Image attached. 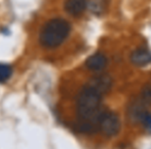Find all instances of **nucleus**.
Instances as JSON below:
<instances>
[{
	"label": "nucleus",
	"mask_w": 151,
	"mask_h": 149,
	"mask_svg": "<svg viewBox=\"0 0 151 149\" xmlns=\"http://www.w3.org/2000/svg\"><path fill=\"white\" fill-rule=\"evenodd\" d=\"M131 61L137 66H145L151 63V52L144 48L137 49L132 53Z\"/></svg>",
	"instance_id": "423d86ee"
},
{
	"label": "nucleus",
	"mask_w": 151,
	"mask_h": 149,
	"mask_svg": "<svg viewBox=\"0 0 151 149\" xmlns=\"http://www.w3.org/2000/svg\"><path fill=\"white\" fill-rule=\"evenodd\" d=\"M88 5V0H66L65 9L69 15L74 17L80 16Z\"/></svg>",
	"instance_id": "0eeeda50"
},
{
	"label": "nucleus",
	"mask_w": 151,
	"mask_h": 149,
	"mask_svg": "<svg viewBox=\"0 0 151 149\" xmlns=\"http://www.w3.org/2000/svg\"><path fill=\"white\" fill-rule=\"evenodd\" d=\"M107 65V57L103 53H96L88 57L86 61V66L90 71L99 72L104 69Z\"/></svg>",
	"instance_id": "39448f33"
},
{
	"label": "nucleus",
	"mask_w": 151,
	"mask_h": 149,
	"mask_svg": "<svg viewBox=\"0 0 151 149\" xmlns=\"http://www.w3.org/2000/svg\"><path fill=\"white\" fill-rule=\"evenodd\" d=\"M90 7L91 12H96V14H100L106 7V2L105 0H91L90 3Z\"/></svg>",
	"instance_id": "9d476101"
},
{
	"label": "nucleus",
	"mask_w": 151,
	"mask_h": 149,
	"mask_svg": "<svg viewBox=\"0 0 151 149\" xmlns=\"http://www.w3.org/2000/svg\"><path fill=\"white\" fill-rule=\"evenodd\" d=\"M71 30V26L61 18L52 19L45 23L39 35V42L44 48H57L64 42Z\"/></svg>",
	"instance_id": "f03ea898"
},
{
	"label": "nucleus",
	"mask_w": 151,
	"mask_h": 149,
	"mask_svg": "<svg viewBox=\"0 0 151 149\" xmlns=\"http://www.w3.org/2000/svg\"><path fill=\"white\" fill-rule=\"evenodd\" d=\"M142 99L144 103L151 105V84L146 85L142 90Z\"/></svg>",
	"instance_id": "f8f14e48"
},
{
	"label": "nucleus",
	"mask_w": 151,
	"mask_h": 149,
	"mask_svg": "<svg viewBox=\"0 0 151 149\" xmlns=\"http://www.w3.org/2000/svg\"><path fill=\"white\" fill-rule=\"evenodd\" d=\"M101 97L102 94L88 84L79 91L76 99V110L79 120L88 121L97 126L99 125L104 112L101 110Z\"/></svg>",
	"instance_id": "f257e3e1"
},
{
	"label": "nucleus",
	"mask_w": 151,
	"mask_h": 149,
	"mask_svg": "<svg viewBox=\"0 0 151 149\" xmlns=\"http://www.w3.org/2000/svg\"><path fill=\"white\" fill-rule=\"evenodd\" d=\"M12 69L10 65L0 63V83H4L12 77Z\"/></svg>",
	"instance_id": "1a4fd4ad"
},
{
	"label": "nucleus",
	"mask_w": 151,
	"mask_h": 149,
	"mask_svg": "<svg viewBox=\"0 0 151 149\" xmlns=\"http://www.w3.org/2000/svg\"><path fill=\"white\" fill-rule=\"evenodd\" d=\"M90 86L98 91L100 94H105L111 89L112 87V78L108 74H99L97 77H93L91 79Z\"/></svg>",
	"instance_id": "20e7f679"
},
{
	"label": "nucleus",
	"mask_w": 151,
	"mask_h": 149,
	"mask_svg": "<svg viewBox=\"0 0 151 149\" xmlns=\"http://www.w3.org/2000/svg\"><path fill=\"white\" fill-rule=\"evenodd\" d=\"M140 122L144 125V127H145L148 131L151 133V114L149 112H147V111L144 112V114L142 115L141 119H140Z\"/></svg>",
	"instance_id": "9b49d317"
},
{
	"label": "nucleus",
	"mask_w": 151,
	"mask_h": 149,
	"mask_svg": "<svg viewBox=\"0 0 151 149\" xmlns=\"http://www.w3.org/2000/svg\"><path fill=\"white\" fill-rule=\"evenodd\" d=\"M146 110L144 109V107L142 106L141 103L139 102H135L133 103L129 108V119L133 121H139L140 122V119H141L142 115L144 114Z\"/></svg>",
	"instance_id": "6e6552de"
},
{
	"label": "nucleus",
	"mask_w": 151,
	"mask_h": 149,
	"mask_svg": "<svg viewBox=\"0 0 151 149\" xmlns=\"http://www.w3.org/2000/svg\"><path fill=\"white\" fill-rule=\"evenodd\" d=\"M99 126L101 131L108 137H113L119 131L120 121L114 112L104 111L100 119Z\"/></svg>",
	"instance_id": "7ed1b4c3"
}]
</instances>
